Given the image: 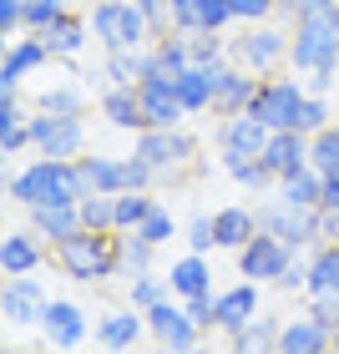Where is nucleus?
Wrapping results in <instances>:
<instances>
[{
    "label": "nucleus",
    "instance_id": "obj_5",
    "mask_svg": "<svg viewBox=\"0 0 339 354\" xmlns=\"http://www.w3.org/2000/svg\"><path fill=\"white\" fill-rule=\"evenodd\" d=\"M253 213H258V228L279 233L288 248L324 243V207H294V203H284L279 192H273V203H258Z\"/></svg>",
    "mask_w": 339,
    "mask_h": 354
},
{
    "label": "nucleus",
    "instance_id": "obj_16",
    "mask_svg": "<svg viewBox=\"0 0 339 354\" xmlns=\"http://www.w3.org/2000/svg\"><path fill=\"white\" fill-rule=\"evenodd\" d=\"M258 314H264V283L244 279V283H233V288H223V294H218V329L223 334L244 329L248 319H258Z\"/></svg>",
    "mask_w": 339,
    "mask_h": 354
},
{
    "label": "nucleus",
    "instance_id": "obj_39",
    "mask_svg": "<svg viewBox=\"0 0 339 354\" xmlns=\"http://www.w3.org/2000/svg\"><path fill=\"white\" fill-rule=\"evenodd\" d=\"M223 172H228L238 187H248V192H268V187H279V177L264 167V157H238V162H228Z\"/></svg>",
    "mask_w": 339,
    "mask_h": 354
},
{
    "label": "nucleus",
    "instance_id": "obj_6",
    "mask_svg": "<svg viewBox=\"0 0 339 354\" xmlns=\"http://www.w3.org/2000/svg\"><path fill=\"white\" fill-rule=\"evenodd\" d=\"M228 61H233V66H244V71H253V76L279 71L288 61V30L284 26H268V21L244 26V36L228 41Z\"/></svg>",
    "mask_w": 339,
    "mask_h": 354
},
{
    "label": "nucleus",
    "instance_id": "obj_48",
    "mask_svg": "<svg viewBox=\"0 0 339 354\" xmlns=\"http://www.w3.org/2000/svg\"><path fill=\"white\" fill-rule=\"evenodd\" d=\"M228 6H233L238 26H258V21H273V15H279V0H228Z\"/></svg>",
    "mask_w": 339,
    "mask_h": 354
},
{
    "label": "nucleus",
    "instance_id": "obj_4",
    "mask_svg": "<svg viewBox=\"0 0 339 354\" xmlns=\"http://www.w3.org/2000/svg\"><path fill=\"white\" fill-rule=\"evenodd\" d=\"M288 66L294 71L339 66V21H334V10L299 15L294 21V30H288Z\"/></svg>",
    "mask_w": 339,
    "mask_h": 354
},
{
    "label": "nucleus",
    "instance_id": "obj_3",
    "mask_svg": "<svg viewBox=\"0 0 339 354\" xmlns=\"http://www.w3.org/2000/svg\"><path fill=\"white\" fill-rule=\"evenodd\" d=\"M86 21H91V41L102 51H142L157 41L147 10H137L132 0H96Z\"/></svg>",
    "mask_w": 339,
    "mask_h": 354
},
{
    "label": "nucleus",
    "instance_id": "obj_18",
    "mask_svg": "<svg viewBox=\"0 0 339 354\" xmlns=\"http://www.w3.org/2000/svg\"><path fill=\"white\" fill-rule=\"evenodd\" d=\"M264 167L279 177H294V172H304L309 167V137L299 132V127H284V132H273L268 137V147H264Z\"/></svg>",
    "mask_w": 339,
    "mask_h": 354
},
{
    "label": "nucleus",
    "instance_id": "obj_31",
    "mask_svg": "<svg viewBox=\"0 0 339 354\" xmlns=\"http://www.w3.org/2000/svg\"><path fill=\"white\" fill-rule=\"evenodd\" d=\"M26 213H30V228H36L41 238H51V248L82 228V207L76 203H66V207H26Z\"/></svg>",
    "mask_w": 339,
    "mask_h": 354
},
{
    "label": "nucleus",
    "instance_id": "obj_49",
    "mask_svg": "<svg viewBox=\"0 0 339 354\" xmlns=\"http://www.w3.org/2000/svg\"><path fill=\"white\" fill-rule=\"evenodd\" d=\"M309 314L324 329H339V294H309Z\"/></svg>",
    "mask_w": 339,
    "mask_h": 354
},
{
    "label": "nucleus",
    "instance_id": "obj_41",
    "mask_svg": "<svg viewBox=\"0 0 339 354\" xmlns=\"http://www.w3.org/2000/svg\"><path fill=\"white\" fill-rule=\"evenodd\" d=\"M187 41H192V61H203V66H223L228 61L223 30H187Z\"/></svg>",
    "mask_w": 339,
    "mask_h": 354
},
{
    "label": "nucleus",
    "instance_id": "obj_37",
    "mask_svg": "<svg viewBox=\"0 0 339 354\" xmlns=\"http://www.w3.org/2000/svg\"><path fill=\"white\" fill-rule=\"evenodd\" d=\"M172 299V283L163 279V273H152V268H142L127 279V304H137V309H152V304H163Z\"/></svg>",
    "mask_w": 339,
    "mask_h": 354
},
{
    "label": "nucleus",
    "instance_id": "obj_11",
    "mask_svg": "<svg viewBox=\"0 0 339 354\" xmlns=\"http://www.w3.org/2000/svg\"><path fill=\"white\" fill-rule=\"evenodd\" d=\"M268 137H273L268 122H258L253 111H233V117L218 122V162L228 167V162H238V157H264Z\"/></svg>",
    "mask_w": 339,
    "mask_h": 354
},
{
    "label": "nucleus",
    "instance_id": "obj_9",
    "mask_svg": "<svg viewBox=\"0 0 339 354\" xmlns=\"http://www.w3.org/2000/svg\"><path fill=\"white\" fill-rule=\"evenodd\" d=\"M304 96H309V86H304L299 76H264L258 91H253V102H248V111H253L258 122H268L273 132H284V127L299 122Z\"/></svg>",
    "mask_w": 339,
    "mask_h": 354
},
{
    "label": "nucleus",
    "instance_id": "obj_52",
    "mask_svg": "<svg viewBox=\"0 0 339 354\" xmlns=\"http://www.w3.org/2000/svg\"><path fill=\"white\" fill-rule=\"evenodd\" d=\"M334 71H339V66H319V71H304V86H309L314 96H329V91H334Z\"/></svg>",
    "mask_w": 339,
    "mask_h": 354
},
{
    "label": "nucleus",
    "instance_id": "obj_22",
    "mask_svg": "<svg viewBox=\"0 0 339 354\" xmlns=\"http://www.w3.org/2000/svg\"><path fill=\"white\" fill-rule=\"evenodd\" d=\"M223 66H228V61H223ZM223 66H203V61H192V66H183L172 76L177 96H183V106H187V117H192V111H213V102H218V71Z\"/></svg>",
    "mask_w": 339,
    "mask_h": 354
},
{
    "label": "nucleus",
    "instance_id": "obj_38",
    "mask_svg": "<svg viewBox=\"0 0 339 354\" xmlns=\"http://www.w3.org/2000/svg\"><path fill=\"white\" fill-rule=\"evenodd\" d=\"M309 167H314V172H324V177L339 172V122H329L324 132H314V137H309Z\"/></svg>",
    "mask_w": 339,
    "mask_h": 354
},
{
    "label": "nucleus",
    "instance_id": "obj_56",
    "mask_svg": "<svg viewBox=\"0 0 339 354\" xmlns=\"http://www.w3.org/2000/svg\"><path fill=\"white\" fill-rule=\"evenodd\" d=\"M334 349H339V329H334Z\"/></svg>",
    "mask_w": 339,
    "mask_h": 354
},
{
    "label": "nucleus",
    "instance_id": "obj_42",
    "mask_svg": "<svg viewBox=\"0 0 339 354\" xmlns=\"http://www.w3.org/2000/svg\"><path fill=\"white\" fill-rule=\"evenodd\" d=\"M152 259H157V248H152L137 228L122 233V273H127V279H132V273H142V268H152Z\"/></svg>",
    "mask_w": 339,
    "mask_h": 354
},
{
    "label": "nucleus",
    "instance_id": "obj_46",
    "mask_svg": "<svg viewBox=\"0 0 339 354\" xmlns=\"http://www.w3.org/2000/svg\"><path fill=\"white\" fill-rule=\"evenodd\" d=\"M183 238H187V248H192V253H213V248H218L213 213H192V218H187V228H183Z\"/></svg>",
    "mask_w": 339,
    "mask_h": 354
},
{
    "label": "nucleus",
    "instance_id": "obj_50",
    "mask_svg": "<svg viewBox=\"0 0 339 354\" xmlns=\"http://www.w3.org/2000/svg\"><path fill=\"white\" fill-rule=\"evenodd\" d=\"M304 283H309V259H304V248H299L294 259H288V268H284L279 288H284V294H294V288H304Z\"/></svg>",
    "mask_w": 339,
    "mask_h": 354
},
{
    "label": "nucleus",
    "instance_id": "obj_47",
    "mask_svg": "<svg viewBox=\"0 0 339 354\" xmlns=\"http://www.w3.org/2000/svg\"><path fill=\"white\" fill-rule=\"evenodd\" d=\"M66 10H71L66 0H26V30H46V26H56Z\"/></svg>",
    "mask_w": 339,
    "mask_h": 354
},
{
    "label": "nucleus",
    "instance_id": "obj_30",
    "mask_svg": "<svg viewBox=\"0 0 339 354\" xmlns=\"http://www.w3.org/2000/svg\"><path fill=\"white\" fill-rule=\"evenodd\" d=\"M147 71H152L147 46H142V51H107V56H102V76H107V86H137Z\"/></svg>",
    "mask_w": 339,
    "mask_h": 354
},
{
    "label": "nucleus",
    "instance_id": "obj_51",
    "mask_svg": "<svg viewBox=\"0 0 339 354\" xmlns=\"http://www.w3.org/2000/svg\"><path fill=\"white\" fill-rule=\"evenodd\" d=\"M0 30H26V0H0Z\"/></svg>",
    "mask_w": 339,
    "mask_h": 354
},
{
    "label": "nucleus",
    "instance_id": "obj_40",
    "mask_svg": "<svg viewBox=\"0 0 339 354\" xmlns=\"http://www.w3.org/2000/svg\"><path fill=\"white\" fill-rule=\"evenodd\" d=\"M76 207H82V228H117V192H86Z\"/></svg>",
    "mask_w": 339,
    "mask_h": 354
},
{
    "label": "nucleus",
    "instance_id": "obj_19",
    "mask_svg": "<svg viewBox=\"0 0 339 354\" xmlns=\"http://www.w3.org/2000/svg\"><path fill=\"white\" fill-rule=\"evenodd\" d=\"M71 172H76V192H127V177H122V157H107V152H82L71 162Z\"/></svg>",
    "mask_w": 339,
    "mask_h": 354
},
{
    "label": "nucleus",
    "instance_id": "obj_21",
    "mask_svg": "<svg viewBox=\"0 0 339 354\" xmlns=\"http://www.w3.org/2000/svg\"><path fill=\"white\" fill-rule=\"evenodd\" d=\"M233 6L228 0H172V30H228Z\"/></svg>",
    "mask_w": 339,
    "mask_h": 354
},
{
    "label": "nucleus",
    "instance_id": "obj_44",
    "mask_svg": "<svg viewBox=\"0 0 339 354\" xmlns=\"http://www.w3.org/2000/svg\"><path fill=\"white\" fill-rule=\"evenodd\" d=\"M86 106V91L82 86H46L41 96H36V111H82Z\"/></svg>",
    "mask_w": 339,
    "mask_h": 354
},
{
    "label": "nucleus",
    "instance_id": "obj_27",
    "mask_svg": "<svg viewBox=\"0 0 339 354\" xmlns=\"http://www.w3.org/2000/svg\"><path fill=\"white\" fill-rule=\"evenodd\" d=\"M258 82L264 76H253V71H244V66H223L218 71V102H213V111L218 117H233V111H248V102H253V91H258Z\"/></svg>",
    "mask_w": 339,
    "mask_h": 354
},
{
    "label": "nucleus",
    "instance_id": "obj_55",
    "mask_svg": "<svg viewBox=\"0 0 339 354\" xmlns=\"http://www.w3.org/2000/svg\"><path fill=\"white\" fill-rule=\"evenodd\" d=\"M324 243H339V213L324 207Z\"/></svg>",
    "mask_w": 339,
    "mask_h": 354
},
{
    "label": "nucleus",
    "instance_id": "obj_43",
    "mask_svg": "<svg viewBox=\"0 0 339 354\" xmlns=\"http://www.w3.org/2000/svg\"><path fill=\"white\" fill-rule=\"evenodd\" d=\"M329 117H334V102L309 91V96H304V106H299V122L294 127H299L304 137H314V132H324V127H329Z\"/></svg>",
    "mask_w": 339,
    "mask_h": 354
},
{
    "label": "nucleus",
    "instance_id": "obj_29",
    "mask_svg": "<svg viewBox=\"0 0 339 354\" xmlns=\"http://www.w3.org/2000/svg\"><path fill=\"white\" fill-rule=\"evenodd\" d=\"M213 233H218V248L238 253L258 233V213L244 207V203H228V207H218V213H213Z\"/></svg>",
    "mask_w": 339,
    "mask_h": 354
},
{
    "label": "nucleus",
    "instance_id": "obj_10",
    "mask_svg": "<svg viewBox=\"0 0 339 354\" xmlns=\"http://www.w3.org/2000/svg\"><path fill=\"white\" fill-rule=\"evenodd\" d=\"M294 253H299V248H288L279 233L258 228V233L248 238V243L233 253V259H238V279H253V283H279Z\"/></svg>",
    "mask_w": 339,
    "mask_h": 354
},
{
    "label": "nucleus",
    "instance_id": "obj_8",
    "mask_svg": "<svg viewBox=\"0 0 339 354\" xmlns=\"http://www.w3.org/2000/svg\"><path fill=\"white\" fill-rule=\"evenodd\" d=\"M30 147L41 157H66V162H76V157L86 152L82 111H36V117H30Z\"/></svg>",
    "mask_w": 339,
    "mask_h": 354
},
{
    "label": "nucleus",
    "instance_id": "obj_32",
    "mask_svg": "<svg viewBox=\"0 0 339 354\" xmlns=\"http://www.w3.org/2000/svg\"><path fill=\"white\" fill-rule=\"evenodd\" d=\"M304 294H339V243L309 248V283H304Z\"/></svg>",
    "mask_w": 339,
    "mask_h": 354
},
{
    "label": "nucleus",
    "instance_id": "obj_33",
    "mask_svg": "<svg viewBox=\"0 0 339 354\" xmlns=\"http://www.w3.org/2000/svg\"><path fill=\"white\" fill-rule=\"evenodd\" d=\"M147 56H152V71H167L177 76L183 66H192V41H187V30H167V36H157L147 46Z\"/></svg>",
    "mask_w": 339,
    "mask_h": 354
},
{
    "label": "nucleus",
    "instance_id": "obj_53",
    "mask_svg": "<svg viewBox=\"0 0 339 354\" xmlns=\"http://www.w3.org/2000/svg\"><path fill=\"white\" fill-rule=\"evenodd\" d=\"M339 0H294V21L299 15H319V10H334Z\"/></svg>",
    "mask_w": 339,
    "mask_h": 354
},
{
    "label": "nucleus",
    "instance_id": "obj_54",
    "mask_svg": "<svg viewBox=\"0 0 339 354\" xmlns=\"http://www.w3.org/2000/svg\"><path fill=\"white\" fill-rule=\"evenodd\" d=\"M319 207L339 213V172H334V177H324V203H319Z\"/></svg>",
    "mask_w": 339,
    "mask_h": 354
},
{
    "label": "nucleus",
    "instance_id": "obj_34",
    "mask_svg": "<svg viewBox=\"0 0 339 354\" xmlns=\"http://www.w3.org/2000/svg\"><path fill=\"white\" fill-rule=\"evenodd\" d=\"M279 198L294 203V207H319V203H324V172L304 167V172H294V177H284V183H279Z\"/></svg>",
    "mask_w": 339,
    "mask_h": 354
},
{
    "label": "nucleus",
    "instance_id": "obj_7",
    "mask_svg": "<svg viewBox=\"0 0 339 354\" xmlns=\"http://www.w3.org/2000/svg\"><path fill=\"white\" fill-rule=\"evenodd\" d=\"M132 152L147 157V162L157 167V183H172V177L198 157V137L183 132V127H142Z\"/></svg>",
    "mask_w": 339,
    "mask_h": 354
},
{
    "label": "nucleus",
    "instance_id": "obj_45",
    "mask_svg": "<svg viewBox=\"0 0 339 354\" xmlns=\"http://www.w3.org/2000/svg\"><path fill=\"white\" fill-rule=\"evenodd\" d=\"M137 233L147 238L152 248H163V243H172V238H177V218H172V207H163V203H157L152 213H147V223H142Z\"/></svg>",
    "mask_w": 339,
    "mask_h": 354
},
{
    "label": "nucleus",
    "instance_id": "obj_36",
    "mask_svg": "<svg viewBox=\"0 0 339 354\" xmlns=\"http://www.w3.org/2000/svg\"><path fill=\"white\" fill-rule=\"evenodd\" d=\"M152 207H157V198H152L147 187H127V192H117V233H132V228H142Z\"/></svg>",
    "mask_w": 339,
    "mask_h": 354
},
{
    "label": "nucleus",
    "instance_id": "obj_1",
    "mask_svg": "<svg viewBox=\"0 0 339 354\" xmlns=\"http://www.w3.org/2000/svg\"><path fill=\"white\" fill-rule=\"evenodd\" d=\"M56 268L76 283H107L122 273V233L117 228H76L51 248Z\"/></svg>",
    "mask_w": 339,
    "mask_h": 354
},
{
    "label": "nucleus",
    "instance_id": "obj_28",
    "mask_svg": "<svg viewBox=\"0 0 339 354\" xmlns=\"http://www.w3.org/2000/svg\"><path fill=\"white\" fill-rule=\"evenodd\" d=\"M36 36L46 41V51H51V61H71V56H82L86 51V36H91V21H82V15H61L56 26H46L36 30Z\"/></svg>",
    "mask_w": 339,
    "mask_h": 354
},
{
    "label": "nucleus",
    "instance_id": "obj_24",
    "mask_svg": "<svg viewBox=\"0 0 339 354\" xmlns=\"http://www.w3.org/2000/svg\"><path fill=\"white\" fill-rule=\"evenodd\" d=\"M142 334H147V314L137 309V304H127V309H111L96 319V339L107 349H132Z\"/></svg>",
    "mask_w": 339,
    "mask_h": 354
},
{
    "label": "nucleus",
    "instance_id": "obj_14",
    "mask_svg": "<svg viewBox=\"0 0 339 354\" xmlns=\"http://www.w3.org/2000/svg\"><path fill=\"white\" fill-rule=\"evenodd\" d=\"M137 96H142V117H147V127H183L187 106H183L177 82H172L167 71H147L137 82Z\"/></svg>",
    "mask_w": 339,
    "mask_h": 354
},
{
    "label": "nucleus",
    "instance_id": "obj_17",
    "mask_svg": "<svg viewBox=\"0 0 339 354\" xmlns=\"http://www.w3.org/2000/svg\"><path fill=\"white\" fill-rule=\"evenodd\" d=\"M279 354H324L334 349V329H324L314 314H294L279 324V344H273Z\"/></svg>",
    "mask_w": 339,
    "mask_h": 354
},
{
    "label": "nucleus",
    "instance_id": "obj_20",
    "mask_svg": "<svg viewBox=\"0 0 339 354\" xmlns=\"http://www.w3.org/2000/svg\"><path fill=\"white\" fill-rule=\"evenodd\" d=\"M46 61H51L46 41L36 36V30H26V36H21V41H15L10 51H6V61H0V91H15V86H21L30 71H41Z\"/></svg>",
    "mask_w": 339,
    "mask_h": 354
},
{
    "label": "nucleus",
    "instance_id": "obj_57",
    "mask_svg": "<svg viewBox=\"0 0 339 354\" xmlns=\"http://www.w3.org/2000/svg\"><path fill=\"white\" fill-rule=\"evenodd\" d=\"M334 21H339V6H334Z\"/></svg>",
    "mask_w": 339,
    "mask_h": 354
},
{
    "label": "nucleus",
    "instance_id": "obj_12",
    "mask_svg": "<svg viewBox=\"0 0 339 354\" xmlns=\"http://www.w3.org/2000/svg\"><path fill=\"white\" fill-rule=\"evenodd\" d=\"M147 314V334H152V344L157 349H192L203 339V329L192 324V314H187V304L183 299H163V304H152V309H142Z\"/></svg>",
    "mask_w": 339,
    "mask_h": 354
},
{
    "label": "nucleus",
    "instance_id": "obj_23",
    "mask_svg": "<svg viewBox=\"0 0 339 354\" xmlns=\"http://www.w3.org/2000/svg\"><path fill=\"white\" fill-rule=\"evenodd\" d=\"M41 263H46V248L36 228H10L0 238V268L6 273H36Z\"/></svg>",
    "mask_w": 339,
    "mask_h": 354
},
{
    "label": "nucleus",
    "instance_id": "obj_13",
    "mask_svg": "<svg viewBox=\"0 0 339 354\" xmlns=\"http://www.w3.org/2000/svg\"><path fill=\"white\" fill-rule=\"evenodd\" d=\"M46 304H51V294H46V283H41V279H30V273H6L0 314H6L15 329L41 324V319H46Z\"/></svg>",
    "mask_w": 339,
    "mask_h": 354
},
{
    "label": "nucleus",
    "instance_id": "obj_15",
    "mask_svg": "<svg viewBox=\"0 0 339 354\" xmlns=\"http://www.w3.org/2000/svg\"><path fill=\"white\" fill-rule=\"evenodd\" d=\"M41 329H46V339H51L56 349H76L91 334V319L82 304H71V299H51L46 304V319H41Z\"/></svg>",
    "mask_w": 339,
    "mask_h": 354
},
{
    "label": "nucleus",
    "instance_id": "obj_2",
    "mask_svg": "<svg viewBox=\"0 0 339 354\" xmlns=\"http://www.w3.org/2000/svg\"><path fill=\"white\" fill-rule=\"evenodd\" d=\"M10 198L21 207H66L82 203V192H76V172L66 157H36L10 177Z\"/></svg>",
    "mask_w": 339,
    "mask_h": 354
},
{
    "label": "nucleus",
    "instance_id": "obj_26",
    "mask_svg": "<svg viewBox=\"0 0 339 354\" xmlns=\"http://www.w3.org/2000/svg\"><path fill=\"white\" fill-rule=\"evenodd\" d=\"M96 106H102L107 127H117V132H142V127H147L137 86H107L102 96H96Z\"/></svg>",
    "mask_w": 339,
    "mask_h": 354
},
{
    "label": "nucleus",
    "instance_id": "obj_25",
    "mask_svg": "<svg viewBox=\"0 0 339 354\" xmlns=\"http://www.w3.org/2000/svg\"><path fill=\"white\" fill-rule=\"evenodd\" d=\"M167 283L177 299H198V294H213V263H208V253H183V259H172L167 268Z\"/></svg>",
    "mask_w": 339,
    "mask_h": 354
},
{
    "label": "nucleus",
    "instance_id": "obj_35",
    "mask_svg": "<svg viewBox=\"0 0 339 354\" xmlns=\"http://www.w3.org/2000/svg\"><path fill=\"white\" fill-rule=\"evenodd\" d=\"M279 324H284V319L258 314V319H248L244 329H233V334H228V344H233L238 354H248V349H273V344H279Z\"/></svg>",
    "mask_w": 339,
    "mask_h": 354
}]
</instances>
